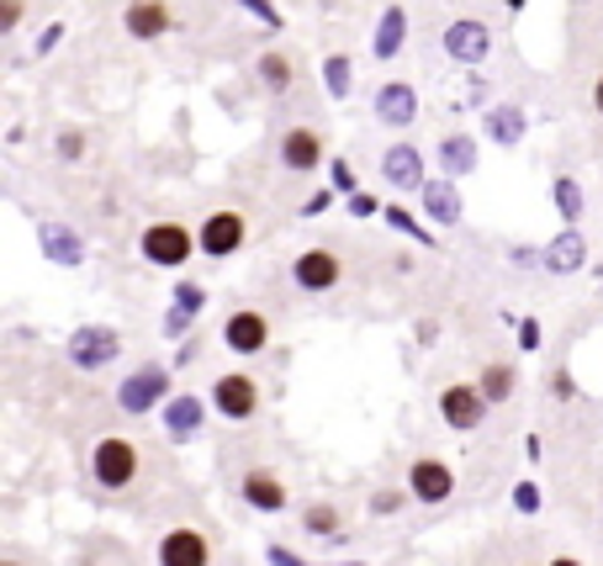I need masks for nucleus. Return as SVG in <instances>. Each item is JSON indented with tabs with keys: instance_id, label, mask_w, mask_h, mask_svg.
I'll return each instance as SVG.
<instances>
[{
	"instance_id": "obj_1",
	"label": "nucleus",
	"mask_w": 603,
	"mask_h": 566,
	"mask_svg": "<svg viewBox=\"0 0 603 566\" xmlns=\"http://www.w3.org/2000/svg\"><path fill=\"white\" fill-rule=\"evenodd\" d=\"M144 472V450L133 445L127 434H106V440H95L91 450V482L101 493H127L133 482Z\"/></svg>"
},
{
	"instance_id": "obj_2",
	"label": "nucleus",
	"mask_w": 603,
	"mask_h": 566,
	"mask_svg": "<svg viewBox=\"0 0 603 566\" xmlns=\"http://www.w3.org/2000/svg\"><path fill=\"white\" fill-rule=\"evenodd\" d=\"M191 249H196V234H191L185 223H175V217L149 223V228H144V239H138V254H144L149 265H159V270H181L185 260H191Z\"/></svg>"
},
{
	"instance_id": "obj_3",
	"label": "nucleus",
	"mask_w": 603,
	"mask_h": 566,
	"mask_svg": "<svg viewBox=\"0 0 603 566\" xmlns=\"http://www.w3.org/2000/svg\"><path fill=\"white\" fill-rule=\"evenodd\" d=\"M243 244H249V217L239 207H217L212 217H202V228H196V249L207 254V260H228V254H239Z\"/></svg>"
},
{
	"instance_id": "obj_4",
	"label": "nucleus",
	"mask_w": 603,
	"mask_h": 566,
	"mask_svg": "<svg viewBox=\"0 0 603 566\" xmlns=\"http://www.w3.org/2000/svg\"><path fill=\"white\" fill-rule=\"evenodd\" d=\"M164 403H170V371L164 365H138L117 387V408L127 418H144L149 408H164Z\"/></svg>"
},
{
	"instance_id": "obj_5",
	"label": "nucleus",
	"mask_w": 603,
	"mask_h": 566,
	"mask_svg": "<svg viewBox=\"0 0 603 566\" xmlns=\"http://www.w3.org/2000/svg\"><path fill=\"white\" fill-rule=\"evenodd\" d=\"M122 350V333L106 324H80L69 333V344H64V355L69 365H80V371H101V365H112Z\"/></svg>"
},
{
	"instance_id": "obj_6",
	"label": "nucleus",
	"mask_w": 603,
	"mask_h": 566,
	"mask_svg": "<svg viewBox=\"0 0 603 566\" xmlns=\"http://www.w3.org/2000/svg\"><path fill=\"white\" fill-rule=\"evenodd\" d=\"M487 408H492V403L482 397L477 382H451V387H440V418H445V429H455V434L482 429Z\"/></svg>"
},
{
	"instance_id": "obj_7",
	"label": "nucleus",
	"mask_w": 603,
	"mask_h": 566,
	"mask_svg": "<svg viewBox=\"0 0 603 566\" xmlns=\"http://www.w3.org/2000/svg\"><path fill=\"white\" fill-rule=\"evenodd\" d=\"M212 408L223 418H234V423L254 418L260 414V382H254L249 371H223V376L212 382Z\"/></svg>"
},
{
	"instance_id": "obj_8",
	"label": "nucleus",
	"mask_w": 603,
	"mask_h": 566,
	"mask_svg": "<svg viewBox=\"0 0 603 566\" xmlns=\"http://www.w3.org/2000/svg\"><path fill=\"white\" fill-rule=\"evenodd\" d=\"M265 344H271V318L260 307H234L223 318V350H234V355H265Z\"/></svg>"
},
{
	"instance_id": "obj_9",
	"label": "nucleus",
	"mask_w": 603,
	"mask_h": 566,
	"mask_svg": "<svg viewBox=\"0 0 603 566\" xmlns=\"http://www.w3.org/2000/svg\"><path fill=\"white\" fill-rule=\"evenodd\" d=\"M153 562L159 566H212V540L202 535V530H191V524H175V530L159 535Z\"/></svg>"
},
{
	"instance_id": "obj_10",
	"label": "nucleus",
	"mask_w": 603,
	"mask_h": 566,
	"mask_svg": "<svg viewBox=\"0 0 603 566\" xmlns=\"http://www.w3.org/2000/svg\"><path fill=\"white\" fill-rule=\"evenodd\" d=\"M292 281H297V292H333L339 281H344V260L333 254V249H302L297 260H292Z\"/></svg>"
},
{
	"instance_id": "obj_11",
	"label": "nucleus",
	"mask_w": 603,
	"mask_h": 566,
	"mask_svg": "<svg viewBox=\"0 0 603 566\" xmlns=\"http://www.w3.org/2000/svg\"><path fill=\"white\" fill-rule=\"evenodd\" d=\"M408 498H419V503H451L455 472L440 455H419V461L408 466Z\"/></svg>"
},
{
	"instance_id": "obj_12",
	"label": "nucleus",
	"mask_w": 603,
	"mask_h": 566,
	"mask_svg": "<svg viewBox=\"0 0 603 566\" xmlns=\"http://www.w3.org/2000/svg\"><path fill=\"white\" fill-rule=\"evenodd\" d=\"M445 54H451L455 64H482L487 54H492V32H487V22H477V16L451 22V27H445Z\"/></svg>"
},
{
	"instance_id": "obj_13",
	"label": "nucleus",
	"mask_w": 603,
	"mask_h": 566,
	"mask_svg": "<svg viewBox=\"0 0 603 566\" xmlns=\"http://www.w3.org/2000/svg\"><path fill=\"white\" fill-rule=\"evenodd\" d=\"M122 27H127V37H138V43H153V37H164V32L175 27V11L164 0H133L122 11Z\"/></svg>"
},
{
	"instance_id": "obj_14",
	"label": "nucleus",
	"mask_w": 603,
	"mask_h": 566,
	"mask_svg": "<svg viewBox=\"0 0 603 566\" xmlns=\"http://www.w3.org/2000/svg\"><path fill=\"white\" fill-rule=\"evenodd\" d=\"M376 122H387V127H413L419 117V90L408 86V80H387V86L376 90Z\"/></svg>"
},
{
	"instance_id": "obj_15",
	"label": "nucleus",
	"mask_w": 603,
	"mask_h": 566,
	"mask_svg": "<svg viewBox=\"0 0 603 566\" xmlns=\"http://www.w3.org/2000/svg\"><path fill=\"white\" fill-rule=\"evenodd\" d=\"M281 165L297 170V176L318 170V165H323V133H318V127H286V133H281Z\"/></svg>"
},
{
	"instance_id": "obj_16",
	"label": "nucleus",
	"mask_w": 603,
	"mask_h": 566,
	"mask_svg": "<svg viewBox=\"0 0 603 566\" xmlns=\"http://www.w3.org/2000/svg\"><path fill=\"white\" fill-rule=\"evenodd\" d=\"M382 176L392 191H423L429 180H423V154L413 144H392V149L382 154Z\"/></svg>"
},
{
	"instance_id": "obj_17",
	"label": "nucleus",
	"mask_w": 603,
	"mask_h": 566,
	"mask_svg": "<svg viewBox=\"0 0 603 566\" xmlns=\"http://www.w3.org/2000/svg\"><path fill=\"white\" fill-rule=\"evenodd\" d=\"M37 244H43V260H54V265H64V270L86 265V239H80L69 223H43V228H37Z\"/></svg>"
},
{
	"instance_id": "obj_18",
	"label": "nucleus",
	"mask_w": 603,
	"mask_h": 566,
	"mask_svg": "<svg viewBox=\"0 0 603 566\" xmlns=\"http://www.w3.org/2000/svg\"><path fill=\"white\" fill-rule=\"evenodd\" d=\"M239 493H243V503L254 508V513H281V508H286V482L275 477V472H265V466L243 472Z\"/></svg>"
},
{
	"instance_id": "obj_19",
	"label": "nucleus",
	"mask_w": 603,
	"mask_h": 566,
	"mask_svg": "<svg viewBox=\"0 0 603 566\" xmlns=\"http://www.w3.org/2000/svg\"><path fill=\"white\" fill-rule=\"evenodd\" d=\"M202 423H207V408H202V397H191V392H175V397L164 403V429H170V440H191Z\"/></svg>"
},
{
	"instance_id": "obj_20",
	"label": "nucleus",
	"mask_w": 603,
	"mask_h": 566,
	"mask_svg": "<svg viewBox=\"0 0 603 566\" xmlns=\"http://www.w3.org/2000/svg\"><path fill=\"white\" fill-rule=\"evenodd\" d=\"M524 127H530V117H524V106H513V101L492 106V112L482 117V133L492 138V144H503V149L524 144Z\"/></svg>"
},
{
	"instance_id": "obj_21",
	"label": "nucleus",
	"mask_w": 603,
	"mask_h": 566,
	"mask_svg": "<svg viewBox=\"0 0 603 566\" xmlns=\"http://www.w3.org/2000/svg\"><path fill=\"white\" fill-rule=\"evenodd\" d=\"M419 202H423V217H434L440 228L460 223V191H455V180H429L419 191Z\"/></svg>"
},
{
	"instance_id": "obj_22",
	"label": "nucleus",
	"mask_w": 603,
	"mask_h": 566,
	"mask_svg": "<svg viewBox=\"0 0 603 566\" xmlns=\"http://www.w3.org/2000/svg\"><path fill=\"white\" fill-rule=\"evenodd\" d=\"M402 37H408V11H402V5H382L371 54H376V59H397V54H402Z\"/></svg>"
},
{
	"instance_id": "obj_23",
	"label": "nucleus",
	"mask_w": 603,
	"mask_h": 566,
	"mask_svg": "<svg viewBox=\"0 0 603 566\" xmlns=\"http://www.w3.org/2000/svg\"><path fill=\"white\" fill-rule=\"evenodd\" d=\"M582 260H588V244H582L577 228H567V234H556V239L545 244V270H556V275L582 270Z\"/></svg>"
},
{
	"instance_id": "obj_24",
	"label": "nucleus",
	"mask_w": 603,
	"mask_h": 566,
	"mask_svg": "<svg viewBox=\"0 0 603 566\" xmlns=\"http://www.w3.org/2000/svg\"><path fill=\"white\" fill-rule=\"evenodd\" d=\"M440 165H445V180L471 176V170H477V138H471V133H451V138L440 144Z\"/></svg>"
},
{
	"instance_id": "obj_25",
	"label": "nucleus",
	"mask_w": 603,
	"mask_h": 566,
	"mask_svg": "<svg viewBox=\"0 0 603 566\" xmlns=\"http://www.w3.org/2000/svg\"><path fill=\"white\" fill-rule=\"evenodd\" d=\"M254 75H260V80H265V90H275V95L297 86V69H292V59H286L281 48H265V54L254 59Z\"/></svg>"
},
{
	"instance_id": "obj_26",
	"label": "nucleus",
	"mask_w": 603,
	"mask_h": 566,
	"mask_svg": "<svg viewBox=\"0 0 603 566\" xmlns=\"http://www.w3.org/2000/svg\"><path fill=\"white\" fill-rule=\"evenodd\" d=\"M477 387H482L487 403H509L513 387H519V376H513V365H503V360H492V365H482V376H477Z\"/></svg>"
},
{
	"instance_id": "obj_27",
	"label": "nucleus",
	"mask_w": 603,
	"mask_h": 566,
	"mask_svg": "<svg viewBox=\"0 0 603 566\" xmlns=\"http://www.w3.org/2000/svg\"><path fill=\"white\" fill-rule=\"evenodd\" d=\"M550 202H556V212H561L567 223H577V217H582V207H588V202H582V185H577L572 176L550 180Z\"/></svg>"
},
{
	"instance_id": "obj_28",
	"label": "nucleus",
	"mask_w": 603,
	"mask_h": 566,
	"mask_svg": "<svg viewBox=\"0 0 603 566\" xmlns=\"http://www.w3.org/2000/svg\"><path fill=\"white\" fill-rule=\"evenodd\" d=\"M323 86H329L333 101L350 95V86H355V64H350V54H329V59H323Z\"/></svg>"
},
{
	"instance_id": "obj_29",
	"label": "nucleus",
	"mask_w": 603,
	"mask_h": 566,
	"mask_svg": "<svg viewBox=\"0 0 603 566\" xmlns=\"http://www.w3.org/2000/svg\"><path fill=\"white\" fill-rule=\"evenodd\" d=\"M382 217L392 223L397 234H408V239H419L423 249H434V234H429V228H423V223H419V217H413V212H408V207H387V212H382Z\"/></svg>"
},
{
	"instance_id": "obj_30",
	"label": "nucleus",
	"mask_w": 603,
	"mask_h": 566,
	"mask_svg": "<svg viewBox=\"0 0 603 566\" xmlns=\"http://www.w3.org/2000/svg\"><path fill=\"white\" fill-rule=\"evenodd\" d=\"M302 524H307V535H339V508L333 503H312L307 513H302Z\"/></svg>"
},
{
	"instance_id": "obj_31",
	"label": "nucleus",
	"mask_w": 603,
	"mask_h": 566,
	"mask_svg": "<svg viewBox=\"0 0 603 566\" xmlns=\"http://www.w3.org/2000/svg\"><path fill=\"white\" fill-rule=\"evenodd\" d=\"M170 302H175L181 313H191V318H196V313L207 307V286H196V281H181V286L170 292Z\"/></svg>"
},
{
	"instance_id": "obj_32",
	"label": "nucleus",
	"mask_w": 603,
	"mask_h": 566,
	"mask_svg": "<svg viewBox=\"0 0 603 566\" xmlns=\"http://www.w3.org/2000/svg\"><path fill=\"white\" fill-rule=\"evenodd\" d=\"M371 513H376V519H392L397 508H402V493H397V487H376V493H371Z\"/></svg>"
},
{
	"instance_id": "obj_33",
	"label": "nucleus",
	"mask_w": 603,
	"mask_h": 566,
	"mask_svg": "<svg viewBox=\"0 0 603 566\" xmlns=\"http://www.w3.org/2000/svg\"><path fill=\"white\" fill-rule=\"evenodd\" d=\"M329 185L339 191V196H344V202H350V196L361 191V185H355V170H350L344 159H333V165H329Z\"/></svg>"
},
{
	"instance_id": "obj_34",
	"label": "nucleus",
	"mask_w": 603,
	"mask_h": 566,
	"mask_svg": "<svg viewBox=\"0 0 603 566\" xmlns=\"http://www.w3.org/2000/svg\"><path fill=\"white\" fill-rule=\"evenodd\" d=\"M239 5L249 11V16H260V22H265L271 32H281V22H286V16L275 11V0H239Z\"/></svg>"
},
{
	"instance_id": "obj_35",
	"label": "nucleus",
	"mask_w": 603,
	"mask_h": 566,
	"mask_svg": "<svg viewBox=\"0 0 603 566\" xmlns=\"http://www.w3.org/2000/svg\"><path fill=\"white\" fill-rule=\"evenodd\" d=\"M513 508H519V513H541V487H535V482H519V487H513Z\"/></svg>"
},
{
	"instance_id": "obj_36",
	"label": "nucleus",
	"mask_w": 603,
	"mask_h": 566,
	"mask_svg": "<svg viewBox=\"0 0 603 566\" xmlns=\"http://www.w3.org/2000/svg\"><path fill=\"white\" fill-rule=\"evenodd\" d=\"M64 43V22H48V27L37 32V48H32V54H37V59H43V54H54V48H59Z\"/></svg>"
},
{
	"instance_id": "obj_37",
	"label": "nucleus",
	"mask_w": 603,
	"mask_h": 566,
	"mask_svg": "<svg viewBox=\"0 0 603 566\" xmlns=\"http://www.w3.org/2000/svg\"><path fill=\"white\" fill-rule=\"evenodd\" d=\"M509 260L519 270H535V265H545V249H530V244H513L509 249Z\"/></svg>"
},
{
	"instance_id": "obj_38",
	"label": "nucleus",
	"mask_w": 603,
	"mask_h": 566,
	"mask_svg": "<svg viewBox=\"0 0 603 566\" xmlns=\"http://www.w3.org/2000/svg\"><path fill=\"white\" fill-rule=\"evenodd\" d=\"M344 207H350V217H376V212H387L382 202H376V196H365V191H355Z\"/></svg>"
},
{
	"instance_id": "obj_39",
	"label": "nucleus",
	"mask_w": 603,
	"mask_h": 566,
	"mask_svg": "<svg viewBox=\"0 0 603 566\" xmlns=\"http://www.w3.org/2000/svg\"><path fill=\"white\" fill-rule=\"evenodd\" d=\"M185 328H191V313H181V307H170V313H164V339H181Z\"/></svg>"
},
{
	"instance_id": "obj_40",
	"label": "nucleus",
	"mask_w": 603,
	"mask_h": 566,
	"mask_svg": "<svg viewBox=\"0 0 603 566\" xmlns=\"http://www.w3.org/2000/svg\"><path fill=\"white\" fill-rule=\"evenodd\" d=\"M519 350H541V324L535 318H519Z\"/></svg>"
},
{
	"instance_id": "obj_41",
	"label": "nucleus",
	"mask_w": 603,
	"mask_h": 566,
	"mask_svg": "<svg viewBox=\"0 0 603 566\" xmlns=\"http://www.w3.org/2000/svg\"><path fill=\"white\" fill-rule=\"evenodd\" d=\"M80 154H86V138H80L75 127H69V133H59V159H80Z\"/></svg>"
},
{
	"instance_id": "obj_42",
	"label": "nucleus",
	"mask_w": 603,
	"mask_h": 566,
	"mask_svg": "<svg viewBox=\"0 0 603 566\" xmlns=\"http://www.w3.org/2000/svg\"><path fill=\"white\" fill-rule=\"evenodd\" d=\"M22 22V0H0V32H16Z\"/></svg>"
},
{
	"instance_id": "obj_43",
	"label": "nucleus",
	"mask_w": 603,
	"mask_h": 566,
	"mask_svg": "<svg viewBox=\"0 0 603 566\" xmlns=\"http://www.w3.org/2000/svg\"><path fill=\"white\" fill-rule=\"evenodd\" d=\"M265 556H271V566H307L297 551H286V545H265Z\"/></svg>"
},
{
	"instance_id": "obj_44",
	"label": "nucleus",
	"mask_w": 603,
	"mask_h": 566,
	"mask_svg": "<svg viewBox=\"0 0 603 566\" xmlns=\"http://www.w3.org/2000/svg\"><path fill=\"white\" fill-rule=\"evenodd\" d=\"M550 392H556L561 403H572V397H577V382H572V371H556V382H550Z\"/></svg>"
},
{
	"instance_id": "obj_45",
	"label": "nucleus",
	"mask_w": 603,
	"mask_h": 566,
	"mask_svg": "<svg viewBox=\"0 0 603 566\" xmlns=\"http://www.w3.org/2000/svg\"><path fill=\"white\" fill-rule=\"evenodd\" d=\"M323 207H329V191H312V196H307V207H302V212H307V217H318Z\"/></svg>"
},
{
	"instance_id": "obj_46",
	"label": "nucleus",
	"mask_w": 603,
	"mask_h": 566,
	"mask_svg": "<svg viewBox=\"0 0 603 566\" xmlns=\"http://www.w3.org/2000/svg\"><path fill=\"white\" fill-rule=\"evenodd\" d=\"M593 112H599V117H603V75H599V80H593Z\"/></svg>"
},
{
	"instance_id": "obj_47",
	"label": "nucleus",
	"mask_w": 603,
	"mask_h": 566,
	"mask_svg": "<svg viewBox=\"0 0 603 566\" xmlns=\"http://www.w3.org/2000/svg\"><path fill=\"white\" fill-rule=\"evenodd\" d=\"M550 566H582L577 556H550Z\"/></svg>"
},
{
	"instance_id": "obj_48",
	"label": "nucleus",
	"mask_w": 603,
	"mask_h": 566,
	"mask_svg": "<svg viewBox=\"0 0 603 566\" xmlns=\"http://www.w3.org/2000/svg\"><path fill=\"white\" fill-rule=\"evenodd\" d=\"M509 5H513V11H524V5H530V0H509Z\"/></svg>"
},
{
	"instance_id": "obj_49",
	"label": "nucleus",
	"mask_w": 603,
	"mask_h": 566,
	"mask_svg": "<svg viewBox=\"0 0 603 566\" xmlns=\"http://www.w3.org/2000/svg\"><path fill=\"white\" fill-rule=\"evenodd\" d=\"M339 566H365V562H339Z\"/></svg>"
},
{
	"instance_id": "obj_50",
	"label": "nucleus",
	"mask_w": 603,
	"mask_h": 566,
	"mask_svg": "<svg viewBox=\"0 0 603 566\" xmlns=\"http://www.w3.org/2000/svg\"><path fill=\"white\" fill-rule=\"evenodd\" d=\"M0 566H22V562H0Z\"/></svg>"
}]
</instances>
